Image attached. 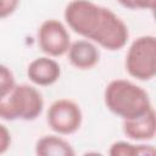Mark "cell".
I'll use <instances>...</instances> for the list:
<instances>
[{
    "label": "cell",
    "mask_w": 156,
    "mask_h": 156,
    "mask_svg": "<svg viewBox=\"0 0 156 156\" xmlns=\"http://www.w3.org/2000/svg\"><path fill=\"white\" fill-rule=\"evenodd\" d=\"M15 85L16 82L12 71L7 66L0 63V99L6 96Z\"/></svg>",
    "instance_id": "obj_13"
},
{
    "label": "cell",
    "mask_w": 156,
    "mask_h": 156,
    "mask_svg": "<svg viewBox=\"0 0 156 156\" xmlns=\"http://www.w3.org/2000/svg\"><path fill=\"white\" fill-rule=\"evenodd\" d=\"M69 63L80 71L94 68L100 61V51L90 40H76L71 43L67 50Z\"/></svg>",
    "instance_id": "obj_9"
},
{
    "label": "cell",
    "mask_w": 156,
    "mask_h": 156,
    "mask_svg": "<svg viewBox=\"0 0 156 156\" xmlns=\"http://www.w3.org/2000/svg\"><path fill=\"white\" fill-rule=\"evenodd\" d=\"M106 107L122 119L138 118L152 107L147 91L127 79L111 80L104 91Z\"/></svg>",
    "instance_id": "obj_1"
},
{
    "label": "cell",
    "mask_w": 156,
    "mask_h": 156,
    "mask_svg": "<svg viewBox=\"0 0 156 156\" xmlns=\"http://www.w3.org/2000/svg\"><path fill=\"white\" fill-rule=\"evenodd\" d=\"M35 154L38 156H74L76 152L66 139L48 134L37 140Z\"/></svg>",
    "instance_id": "obj_11"
},
{
    "label": "cell",
    "mask_w": 156,
    "mask_h": 156,
    "mask_svg": "<svg viewBox=\"0 0 156 156\" xmlns=\"http://www.w3.org/2000/svg\"><path fill=\"white\" fill-rule=\"evenodd\" d=\"M123 133L127 138L135 141H147L152 140L156 134V115L155 110L151 108L145 115L132 118L123 119L122 124Z\"/></svg>",
    "instance_id": "obj_10"
},
{
    "label": "cell",
    "mask_w": 156,
    "mask_h": 156,
    "mask_svg": "<svg viewBox=\"0 0 156 156\" xmlns=\"http://www.w3.org/2000/svg\"><path fill=\"white\" fill-rule=\"evenodd\" d=\"M102 13V6L91 0H71L63 12L68 27L85 39H91Z\"/></svg>",
    "instance_id": "obj_4"
},
{
    "label": "cell",
    "mask_w": 156,
    "mask_h": 156,
    "mask_svg": "<svg viewBox=\"0 0 156 156\" xmlns=\"http://www.w3.org/2000/svg\"><path fill=\"white\" fill-rule=\"evenodd\" d=\"M20 0H0V20L11 16L18 7Z\"/></svg>",
    "instance_id": "obj_15"
},
{
    "label": "cell",
    "mask_w": 156,
    "mask_h": 156,
    "mask_svg": "<svg viewBox=\"0 0 156 156\" xmlns=\"http://www.w3.org/2000/svg\"><path fill=\"white\" fill-rule=\"evenodd\" d=\"M61 76L60 65L50 56L34 58L27 67V77L39 87H49L58 80Z\"/></svg>",
    "instance_id": "obj_8"
},
{
    "label": "cell",
    "mask_w": 156,
    "mask_h": 156,
    "mask_svg": "<svg viewBox=\"0 0 156 156\" xmlns=\"http://www.w3.org/2000/svg\"><path fill=\"white\" fill-rule=\"evenodd\" d=\"M38 45L50 57H58L67 52L71 35L62 22L55 18L45 20L38 28Z\"/></svg>",
    "instance_id": "obj_7"
},
{
    "label": "cell",
    "mask_w": 156,
    "mask_h": 156,
    "mask_svg": "<svg viewBox=\"0 0 156 156\" xmlns=\"http://www.w3.org/2000/svg\"><path fill=\"white\" fill-rule=\"evenodd\" d=\"M46 122L55 133L60 135H69L80 128L83 112L76 101L71 99H58L48 108Z\"/></svg>",
    "instance_id": "obj_6"
},
{
    "label": "cell",
    "mask_w": 156,
    "mask_h": 156,
    "mask_svg": "<svg viewBox=\"0 0 156 156\" xmlns=\"http://www.w3.org/2000/svg\"><path fill=\"white\" fill-rule=\"evenodd\" d=\"M118 4L128 10H154L156 0H117Z\"/></svg>",
    "instance_id": "obj_14"
},
{
    "label": "cell",
    "mask_w": 156,
    "mask_h": 156,
    "mask_svg": "<svg viewBox=\"0 0 156 156\" xmlns=\"http://www.w3.org/2000/svg\"><path fill=\"white\" fill-rule=\"evenodd\" d=\"M108 154L111 156H141V155L152 156L156 154V150L152 145H145V144L136 145L119 140L111 144Z\"/></svg>",
    "instance_id": "obj_12"
},
{
    "label": "cell",
    "mask_w": 156,
    "mask_h": 156,
    "mask_svg": "<svg viewBox=\"0 0 156 156\" xmlns=\"http://www.w3.org/2000/svg\"><path fill=\"white\" fill-rule=\"evenodd\" d=\"M128 39L129 29L123 20L112 10L102 6L100 23L90 40L106 50L117 51L126 46Z\"/></svg>",
    "instance_id": "obj_5"
},
{
    "label": "cell",
    "mask_w": 156,
    "mask_h": 156,
    "mask_svg": "<svg viewBox=\"0 0 156 156\" xmlns=\"http://www.w3.org/2000/svg\"><path fill=\"white\" fill-rule=\"evenodd\" d=\"M11 146V133L7 127L0 123V155L5 154Z\"/></svg>",
    "instance_id": "obj_16"
},
{
    "label": "cell",
    "mask_w": 156,
    "mask_h": 156,
    "mask_svg": "<svg viewBox=\"0 0 156 156\" xmlns=\"http://www.w3.org/2000/svg\"><path fill=\"white\" fill-rule=\"evenodd\" d=\"M44 99L40 91L29 84H16L0 99V118L5 121H33L40 116Z\"/></svg>",
    "instance_id": "obj_2"
},
{
    "label": "cell",
    "mask_w": 156,
    "mask_h": 156,
    "mask_svg": "<svg viewBox=\"0 0 156 156\" xmlns=\"http://www.w3.org/2000/svg\"><path fill=\"white\" fill-rule=\"evenodd\" d=\"M124 67L138 80H151L156 74V38L141 35L132 41L126 54Z\"/></svg>",
    "instance_id": "obj_3"
}]
</instances>
